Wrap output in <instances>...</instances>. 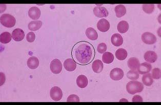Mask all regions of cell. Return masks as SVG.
<instances>
[{
	"instance_id": "cell-1",
	"label": "cell",
	"mask_w": 161,
	"mask_h": 105,
	"mask_svg": "<svg viewBox=\"0 0 161 105\" xmlns=\"http://www.w3.org/2000/svg\"><path fill=\"white\" fill-rule=\"evenodd\" d=\"M95 55L94 48L91 44L87 41H79L72 47V58L76 63L80 65L89 64L93 59Z\"/></svg>"
},
{
	"instance_id": "cell-2",
	"label": "cell",
	"mask_w": 161,
	"mask_h": 105,
	"mask_svg": "<svg viewBox=\"0 0 161 105\" xmlns=\"http://www.w3.org/2000/svg\"><path fill=\"white\" fill-rule=\"evenodd\" d=\"M144 89L142 83L136 80H132L128 82L126 85V90L129 94L134 95L136 93L141 92Z\"/></svg>"
},
{
	"instance_id": "cell-3",
	"label": "cell",
	"mask_w": 161,
	"mask_h": 105,
	"mask_svg": "<svg viewBox=\"0 0 161 105\" xmlns=\"http://www.w3.org/2000/svg\"><path fill=\"white\" fill-rule=\"evenodd\" d=\"M0 22L2 25L7 28H12L16 23V19L9 14H4L1 16Z\"/></svg>"
},
{
	"instance_id": "cell-4",
	"label": "cell",
	"mask_w": 161,
	"mask_h": 105,
	"mask_svg": "<svg viewBox=\"0 0 161 105\" xmlns=\"http://www.w3.org/2000/svg\"><path fill=\"white\" fill-rule=\"evenodd\" d=\"M50 96L51 98L54 101L58 102L61 100L63 97V92L61 89L59 87H53L50 91Z\"/></svg>"
},
{
	"instance_id": "cell-5",
	"label": "cell",
	"mask_w": 161,
	"mask_h": 105,
	"mask_svg": "<svg viewBox=\"0 0 161 105\" xmlns=\"http://www.w3.org/2000/svg\"><path fill=\"white\" fill-rule=\"evenodd\" d=\"M50 69L52 73L58 74L62 70V64L61 61L58 59H54L52 61L50 64Z\"/></svg>"
},
{
	"instance_id": "cell-6",
	"label": "cell",
	"mask_w": 161,
	"mask_h": 105,
	"mask_svg": "<svg viewBox=\"0 0 161 105\" xmlns=\"http://www.w3.org/2000/svg\"><path fill=\"white\" fill-rule=\"evenodd\" d=\"M142 41L146 44H154L157 41V37L153 34L150 32H144L142 35Z\"/></svg>"
},
{
	"instance_id": "cell-7",
	"label": "cell",
	"mask_w": 161,
	"mask_h": 105,
	"mask_svg": "<svg viewBox=\"0 0 161 105\" xmlns=\"http://www.w3.org/2000/svg\"><path fill=\"white\" fill-rule=\"evenodd\" d=\"M123 70L121 68H114V69H112L110 72V77L113 80H121L123 79Z\"/></svg>"
},
{
	"instance_id": "cell-8",
	"label": "cell",
	"mask_w": 161,
	"mask_h": 105,
	"mask_svg": "<svg viewBox=\"0 0 161 105\" xmlns=\"http://www.w3.org/2000/svg\"><path fill=\"white\" fill-rule=\"evenodd\" d=\"M93 13L98 18H106L109 15L107 9L101 6H97L93 9Z\"/></svg>"
},
{
	"instance_id": "cell-9",
	"label": "cell",
	"mask_w": 161,
	"mask_h": 105,
	"mask_svg": "<svg viewBox=\"0 0 161 105\" xmlns=\"http://www.w3.org/2000/svg\"><path fill=\"white\" fill-rule=\"evenodd\" d=\"M97 27L100 31L105 32L109 30L110 28V23L105 19H101L97 22Z\"/></svg>"
},
{
	"instance_id": "cell-10",
	"label": "cell",
	"mask_w": 161,
	"mask_h": 105,
	"mask_svg": "<svg viewBox=\"0 0 161 105\" xmlns=\"http://www.w3.org/2000/svg\"><path fill=\"white\" fill-rule=\"evenodd\" d=\"M137 71L141 75H145L148 73L152 70V66L151 64L148 63L144 62L142 64H140L137 67Z\"/></svg>"
},
{
	"instance_id": "cell-11",
	"label": "cell",
	"mask_w": 161,
	"mask_h": 105,
	"mask_svg": "<svg viewBox=\"0 0 161 105\" xmlns=\"http://www.w3.org/2000/svg\"><path fill=\"white\" fill-rule=\"evenodd\" d=\"M11 36L14 40L17 41H22L25 37V33L22 29L17 28L14 29L12 32Z\"/></svg>"
},
{
	"instance_id": "cell-12",
	"label": "cell",
	"mask_w": 161,
	"mask_h": 105,
	"mask_svg": "<svg viewBox=\"0 0 161 105\" xmlns=\"http://www.w3.org/2000/svg\"><path fill=\"white\" fill-rule=\"evenodd\" d=\"M64 66L65 69L68 71L72 72L76 68V63L72 58H68L64 61Z\"/></svg>"
},
{
	"instance_id": "cell-13",
	"label": "cell",
	"mask_w": 161,
	"mask_h": 105,
	"mask_svg": "<svg viewBox=\"0 0 161 105\" xmlns=\"http://www.w3.org/2000/svg\"><path fill=\"white\" fill-rule=\"evenodd\" d=\"M28 15L30 18L36 21L40 18L41 10L37 7H32L28 10Z\"/></svg>"
},
{
	"instance_id": "cell-14",
	"label": "cell",
	"mask_w": 161,
	"mask_h": 105,
	"mask_svg": "<svg viewBox=\"0 0 161 105\" xmlns=\"http://www.w3.org/2000/svg\"><path fill=\"white\" fill-rule=\"evenodd\" d=\"M145 60L148 63H153L158 58L157 53L153 51H148L144 55Z\"/></svg>"
},
{
	"instance_id": "cell-15",
	"label": "cell",
	"mask_w": 161,
	"mask_h": 105,
	"mask_svg": "<svg viewBox=\"0 0 161 105\" xmlns=\"http://www.w3.org/2000/svg\"><path fill=\"white\" fill-rule=\"evenodd\" d=\"M111 42L114 46L119 47L123 44V38L121 35L119 33H115L111 36Z\"/></svg>"
},
{
	"instance_id": "cell-16",
	"label": "cell",
	"mask_w": 161,
	"mask_h": 105,
	"mask_svg": "<svg viewBox=\"0 0 161 105\" xmlns=\"http://www.w3.org/2000/svg\"><path fill=\"white\" fill-rule=\"evenodd\" d=\"M76 84L80 88H85L88 84L87 78L84 75H80L76 79Z\"/></svg>"
},
{
	"instance_id": "cell-17",
	"label": "cell",
	"mask_w": 161,
	"mask_h": 105,
	"mask_svg": "<svg viewBox=\"0 0 161 105\" xmlns=\"http://www.w3.org/2000/svg\"><path fill=\"white\" fill-rule=\"evenodd\" d=\"M86 36L90 40H97L98 38V33L94 28L92 27L88 28L86 29Z\"/></svg>"
},
{
	"instance_id": "cell-18",
	"label": "cell",
	"mask_w": 161,
	"mask_h": 105,
	"mask_svg": "<svg viewBox=\"0 0 161 105\" xmlns=\"http://www.w3.org/2000/svg\"><path fill=\"white\" fill-rule=\"evenodd\" d=\"M92 68L95 73H101L103 69V62L100 59H96L92 64Z\"/></svg>"
},
{
	"instance_id": "cell-19",
	"label": "cell",
	"mask_w": 161,
	"mask_h": 105,
	"mask_svg": "<svg viewBox=\"0 0 161 105\" xmlns=\"http://www.w3.org/2000/svg\"><path fill=\"white\" fill-rule=\"evenodd\" d=\"M27 65L30 69H36L39 66V59L36 57H30L27 62Z\"/></svg>"
},
{
	"instance_id": "cell-20",
	"label": "cell",
	"mask_w": 161,
	"mask_h": 105,
	"mask_svg": "<svg viewBox=\"0 0 161 105\" xmlns=\"http://www.w3.org/2000/svg\"><path fill=\"white\" fill-rule=\"evenodd\" d=\"M139 65H140V61L139 59L135 57H132V58H129L127 61V65H128V67L132 70L137 69Z\"/></svg>"
},
{
	"instance_id": "cell-21",
	"label": "cell",
	"mask_w": 161,
	"mask_h": 105,
	"mask_svg": "<svg viewBox=\"0 0 161 105\" xmlns=\"http://www.w3.org/2000/svg\"><path fill=\"white\" fill-rule=\"evenodd\" d=\"M115 14L118 18L123 17L126 13V8L123 5H119L114 8Z\"/></svg>"
},
{
	"instance_id": "cell-22",
	"label": "cell",
	"mask_w": 161,
	"mask_h": 105,
	"mask_svg": "<svg viewBox=\"0 0 161 105\" xmlns=\"http://www.w3.org/2000/svg\"><path fill=\"white\" fill-rule=\"evenodd\" d=\"M117 29L119 32L121 33H126L129 29V24L126 21H121L118 24Z\"/></svg>"
},
{
	"instance_id": "cell-23",
	"label": "cell",
	"mask_w": 161,
	"mask_h": 105,
	"mask_svg": "<svg viewBox=\"0 0 161 105\" xmlns=\"http://www.w3.org/2000/svg\"><path fill=\"white\" fill-rule=\"evenodd\" d=\"M42 21H32L29 23L28 27L29 30L31 31H36L40 29L42 27Z\"/></svg>"
},
{
	"instance_id": "cell-24",
	"label": "cell",
	"mask_w": 161,
	"mask_h": 105,
	"mask_svg": "<svg viewBox=\"0 0 161 105\" xmlns=\"http://www.w3.org/2000/svg\"><path fill=\"white\" fill-rule=\"evenodd\" d=\"M128 55L126 50L123 48L118 49L115 52V57L119 61H123L126 59Z\"/></svg>"
},
{
	"instance_id": "cell-25",
	"label": "cell",
	"mask_w": 161,
	"mask_h": 105,
	"mask_svg": "<svg viewBox=\"0 0 161 105\" xmlns=\"http://www.w3.org/2000/svg\"><path fill=\"white\" fill-rule=\"evenodd\" d=\"M114 58V54L109 52H105L103 53L102 56V61L106 64H110L113 63Z\"/></svg>"
},
{
	"instance_id": "cell-26",
	"label": "cell",
	"mask_w": 161,
	"mask_h": 105,
	"mask_svg": "<svg viewBox=\"0 0 161 105\" xmlns=\"http://www.w3.org/2000/svg\"><path fill=\"white\" fill-rule=\"evenodd\" d=\"M142 82L144 85L146 86H150L153 83V80L150 73H147L143 75L142 79Z\"/></svg>"
},
{
	"instance_id": "cell-27",
	"label": "cell",
	"mask_w": 161,
	"mask_h": 105,
	"mask_svg": "<svg viewBox=\"0 0 161 105\" xmlns=\"http://www.w3.org/2000/svg\"><path fill=\"white\" fill-rule=\"evenodd\" d=\"M12 36L8 32H4L2 33L0 36V41L3 44H7L11 41Z\"/></svg>"
},
{
	"instance_id": "cell-28",
	"label": "cell",
	"mask_w": 161,
	"mask_h": 105,
	"mask_svg": "<svg viewBox=\"0 0 161 105\" xmlns=\"http://www.w3.org/2000/svg\"><path fill=\"white\" fill-rule=\"evenodd\" d=\"M127 76L131 80H136L139 78V73L136 70H130L127 73Z\"/></svg>"
},
{
	"instance_id": "cell-29",
	"label": "cell",
	"mask_w": 161,
	"mask_h": 105,
	"mask_svg": "<svg viewBox=\"0 0 161 105\" xmlns=\"http://www.w3.org/2000/svg\"><path fill=\"white\" fill-rule=\"evenodd\" d=\"M143 11L148 14H151L154 10V4H143L142 6Z\"/></svg>"
},
{
	"instance_id": "cell-30",
	"label": "cell",
	"mask_w": 161,
	"mask_h": 105,
	"mask_svg": "<svg viewBox=\"0 0 161 105\" xmlns=\"http://www.w3.org/2000/svg\"><path fill=\"white\" fill-rule=\"evenodd\" d=\"M152 76L153 79H157V80L161 79V69L157 68L153 69Z\"/></svg>"
},
{
	"instance_id": "cell-31",
	"label": "cell",
	"mask_w": 161,
	"mask_h": 105,
	"mask_svg": "<svg viewBox=\"0 0 161 105\" xmlns=\"http://www.w3.org/2000/svg\"><path fill=\"white\" fill-rule=\"evenodd\" d=\"M107 50V45L105 43H101L98 45L97 47V51L100 53H104Z\"/></svg>"
},
{
	"instance_id": "cell-32",
	"label": "cell",
	"mask_w": 161,
	"mask_h": 105,
	"mask_svg": "<svg viewBox=\"0 0 161 105\" xmlns=\"http://www.w3.org/2000/svg\"><path fill=\"white\" fill-rule=\"evenodd\" d=\"M80 98L75 94H71L69 96L67 100V102H79Z\"/></svg>"
},
{
	"instance_id": "cell-33",
	"label": "cell",
	"mask_w": 161,
	"mask_h": 105,
	"mask_svg": "<svg viewBox=\"0 0 161 105\" xmlns=\"http://www.w3.org/2000/svg\"><path fill=\"white\" fill-rule=\"evenodd\" d=\"M36 39V35L32 32H30L27 35L26 40L29 43H32Z\"/></svg>"
},
{
	"instance_id": "cell-34",
	"label": "cell",
	"mask_w": 161,
	"mask_h": 105,
	"mask_svg": "<svg viewBox=\"0 0 161 105\" xmlns=\"http://www.w3.org/2000/svg\"><path fill=\"white\" fill-rule=\"evenodd\" d=\"M143 100L142 97L140 96H135L132 98V102H143Z\"/></svg>"
},
{
	"instance_id": "cell-35",
	"label": "cell",
	"mask_w": 161,
	"mask_h": 105,
	"mask_svg": "<svg viewBox=\"0 0 161 105\" xmlns=\"http://www.w3.org/2000/svg\"><path fill=\"white\" fill-rule=\"evenodd\" d=\"M128 102V101L127 100H126V99H122V100H121L119 101V102Z\"/></svg>"
}]
</instances>
